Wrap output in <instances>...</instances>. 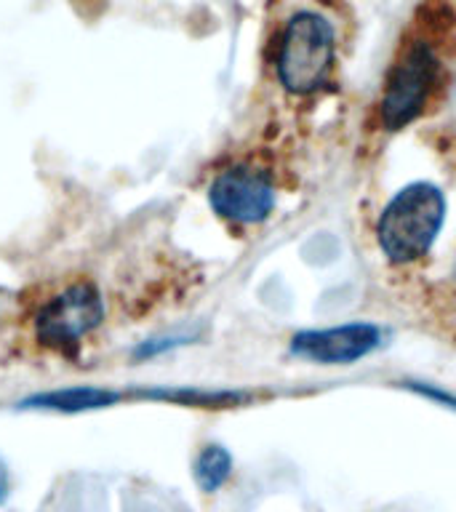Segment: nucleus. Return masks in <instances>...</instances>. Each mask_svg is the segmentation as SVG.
Masks as SVG:
<instances>
[{
  "mask_svg": "<svg viewBox=\"0 0 456 512\" xmlns=\"http://www.w3.org/2000/svg\"><path fill=\"white\" fill-rule=\"evenodd\" d=\"M104 296L94 280H70L46 294L32 312V336L40 350L72 355L104 323Z\"/></svg>",
  "mask_w": 456,
  "mask_h": 512,
  "instance_id": "nucleus-3",
  "label": "nucleus"
},
{
  "mask_svg": "<svg viewBox=\"0 0 456 512\" xmlns=\"http://www.w3.org/2000/svg\"><path fill=\"white\" fill-rule=\"evenodd\" d=\"M406 390L416 392V395H422V398L432 400V403H438V406L448 408V411H456V395L448 390H440V387H432L427 382H406L403 384Z\"/></svg>",
  "mask_w": 456,
  "mask_h": 512,
  "instance_id": "nucleus-10",
  "label": "nucleus"
},
{
  "mask_svg": "<svg viewBox=\"0 0 456 512\" xmlns=\"http://www.w3.org/2000/svg\"><path fill=\"white\" fill-rule=\"evenodd\" d=\"M232 475V454L222 443H208L198 451L192 464V478L203 494H216Z\"/></svg>",
  "mask_w": 456,
  "mask_h": 512,
  "instance_id": "nucleus-8",
  "label": "nucleus"
},
{
  "mask_svg": "<svg viewBox=\"0 0 456 512\" xmlns=\"http://www.w3.org/2000/svg\"><path fill=\"white\" fill-rule=\"evenodd\" d=\"M123 400V392L94 384H75L62 390H48L30 395L19 403L24 411H51V414H88L99 408H110Z\"/></svg>",
  "mask_w": 456,
  "mask_h": 512,
  "instance_id": "nucleus-7",
  "label": "nucleus"
},
{
  "mask_svg": "<svg viewBox=\"0 0 456 512\" xmlns=\"http://www.w3.org/2000/svg\"><path fill=\"white\" fill-rule=\"evenodd\" d=\"M382 347V328L374 323H342L331 328H307L291 336L296 358L320 366H347Z\"/></svg>",
  "mask_w": 456,
  "mask_h": 512,
  "instance_id": "nucleus-6",
  "label": "nucleus"
},
{
  "mask_svg": "<svg viewBox=\"0 0 456 512\" xmlns=\"http://www.w3.org/2000/svg\"><path fill=\"white\" fill-rule=\"evenodd\" d=\"M448 307H454L456 310V270H454V275H451V283H448Z\"/></svg>",
  "mask_w": 456,
  "mask_h": 512,
  "instance_id": "nucleus-13",
  "label": "nucleus"
},
{
  "mask_svg": "<svg viewBox=\"0 0 456 512\" xmlns=\"http://www.w3.org/2000/svg\"><path fill=\"white\" fill-rule=\"evenodd\" d=\"M208 203L224 222L251 227L278 206V179L264 160L243 158L224 166L208 184Z\"/></svg>",
  "mask_w": 456,
  "mask_h": 512,
  "instance_id": "nucleus-5",
  "label": "nucleus"
},
{
  "mask_svg": "<svg viewBox=\"0 0 456 512\" xmlns=\"http://www.w3.org/2000/svg\"><path fill=\"white\" fill-rule=\"evenodd\" d=\"M446 56L430 35H416L400 48L384 80L376 118L384 131H400L432 110L440 88L446 86Z\"/></svg>",
  "mask_w": 456,
  "mask_h": 512,
  "instance_id": "nucleus-1",
  "label": "nucleus"
},
{
  "mask_svg": "<svg viewBox=\"0 0 456 512\" xmlns=\"http://www.w3.org/2000/svg\"><path fill=\"white\" fill-rule=\"evenodd\" d=\"M8 496H11V470H8L6 459L0 456V504H6Z\"/></svg>",
  "mask_w": 456,
  "mask_h": 512,
  "instance_id": "nucleus-12",
  "label": "nucleus"
},
{
  "mask_svg": "<svg viewBox=\"0 0 456 512\" xmlns=\"http://www.w3.org/2000/svg\"><path fill=\"white\" fill-rule=\"evenodd\" d=\"M142 398L168 400V403H179V406L192 408H230L243 403L246 395L232 390H192V387H174V390L142 392Z\"/></svg>",
  "mask_w": 456,
  "mask_h": 512,
  "instance_id": "nucleus-9",
  "label": "nucleus"
},
{
  "mask_svg": "<svg viewBox=\"0 0 456 512\" xmlns=\"http://www.w3.org/2000/svg\"><path fill=\"white\" fill-rule=\"evenodd\" d=\"M446 222V195L432 182H414L392 195L376 222V243L395 267L430 254Z\"/></svg>",
  "mask_w": 456,
  "mask_h": 512,
  "instance_id": "nucleus-2",
  "label": "nucleus"
},
{
  "mask_svg": "<svg viewBox=\"0 0 456 512\" xmlns=\"http://www.w3.org/2000/svg\"><path fill=\"white\" fill-rule=\"evenodd\" d=\"M334 27L326 16L315 11H299L288 19L280 35L278 70L280 86L294 96H310L326 86L334 67Z\"/></svg>",
  "mask_w": 456,
  "mask_h": 512,
  "instance_id": "nucleus-4",
  "label": "nucleus"
},
{
  "mask_svg": "<svg viewBox=\"0 0 456 512\" xmlns=\"http://www.w3.org/2000/svg\"><path fill=\"white\" fill-rule=\"evenodd\" d=\"M179 344H184V339H155V342L142 344V347L136 350V358H152V355H158V352L174 350Z\"/></svg>",
  "mask_w": 456,
  "mask_h": 512,
  "instance_id": "nucleus-11",
  "label": "nucleus"
}]
</instances>
